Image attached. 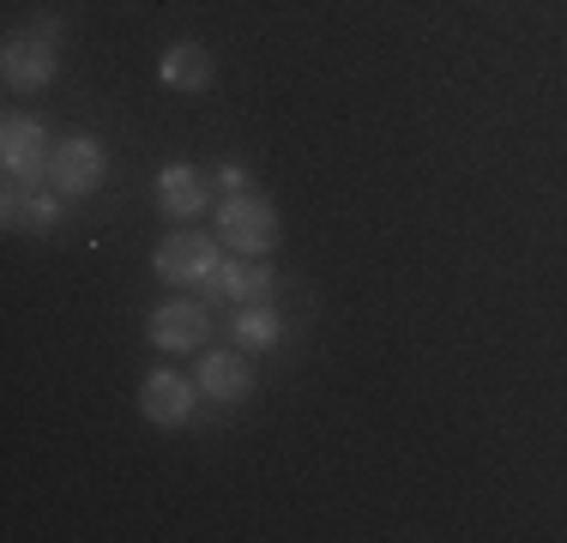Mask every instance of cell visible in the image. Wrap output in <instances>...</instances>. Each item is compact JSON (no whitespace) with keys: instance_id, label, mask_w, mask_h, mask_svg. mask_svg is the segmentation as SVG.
<instances>
[{"instance_id":"obj_1","label":"cell","mask_w":567,"mask_h":543,"mask_svg":"<svg viewBox=\"0 0 567 543\" xmlns=\"http://www.w3.org/2000/svg\"><path fill=\"white\" fill-rule=\"evenodd\" d=\"M218 229H224V242L236 254H254V260H266V254L278 248V212H272V199L266 194H229L224 199V212H218Z\"/></svg>"},{"instance_id":"obj_2","label":"cell","mask_w":567,"mask_h":543,"mask_svg":"<svg viewBox=\"0 0 567 543\" xmlns=\"http://www.w3.org/2000/svg\"><path fill=\"white\" fill-rule=\"evenodd\" d=\"M49 145L43 121L37 115H7L0 121V163H7V182H24V187H49Z\"/></svg>"},{"instance_id":"obj_3","label":"cell","mask_w":567,"mask_h":543,"mask_svg":"<svg viewBox=\"0 0 567 543\" xmlns=\"http://www.w3.org/2000/svg\"><path fill=\"white\" fill-rule=\"evenodd\" d=\"M103 145L91 140V133H79V140H61L55 145V157H49V194H61V199H85V194H97L103 187Z\"/></svg>"},{"instance_id":"obj_4","label":"cell","mask_w":567,"mask_h":543,"mask_svg":"<svg viewBox=\"0 0 567 543\" xmlns=\"http://www.w3.org/2000/svg\"><path fill=\"white\" fill-rule=\"evenodd\" d=\"M152 266L164 284H206L212 272H218V242L199 236V229H175V236L157 242Z\"/></svg>"},{"instance_id":"obj_5","label":"cell","mask_w":567,"mask_h":543,"mask_svg":"<svg viewBox=\"0 0 567 543\" xmlns=\"http://www.w3.org/2000/svg\"><path fill=\"white\" fill-rule=\"evenodd\" d=\"M194 404H199V380H182L175 369H152V375H145V387H140V411H145V423H157V429H182L187 417H194Z\"/></svg>"},{"instance_id":"obj_6","label":"cell","mask_w":567,"mask_h":543,"mask_svg":"<svg viewBox=\"0 0 567 543\" xmlns=\"http://www.w3.org/2000/svg\"><path fill=\"white\" fill-rule=\"evenodd\" d=\"M0 79H7V91H43L55 79V43H43V37H7Z\"/></svg>"},{"instance_id":"obj_7","label":"cell","mask_w":567,"mask_h":543,"mask_svg":"<svg viewBox=\"0 0 567 543\" xmlns=\"http://www.w3.org/2000/svg\"><path fill=\"white\" fill-rule=\"evenodd\" d=\"M206 332H212V320H206V308L199 303H164V308H152V345L157 350H169V357H187V350H199L206 345Z\"/></svg>"},{"instance_id":"obj_8","label":"cell","mask_w":567,"mask_h":543,"mask_svg":"<svg viewBox=\"0 0 567 543\" xmlns=\"http://www.w3.org/2000/svg\"><path fill=\"white\" fill-rule=\"evenodd\" d=\"M199 392L218 404H241L254 392V369H248V350H206L199 357Z\"/></svg>"},{"instance_id":"obj_9","label":"cell","mask_w":567,"mask_h":543,"mask_svg":"<svg viewBox=\"0 0 567 543\" xmlns=\"http://www.w3.org/2000/svg\"><path fill=\"white\" fill-rule=\"evenodd\" d=\"M157 206H164L169 217H199L212 206V187H206V175L194 170V163H169L164 175H157Z\"/></svg>"},{"instance_id":"obj_10","label":"cell","mask_w":567,"mask_h":543,"mask_svg":"<svg viewBox=\"0 0 567 543\" xmlns=\"http://www.w3.org/2000/svg\"><path fill=\"white\" fill-rule=\"evenodd\" d=\"M206 284L224 296V303L248 308V303H266V290H272V266L254 260V254H248V260H218V272H212Z\"/></svg>"},{"instance_id":"obj_11","label":"cell","mask_w":567,"mask_h":543,"mask_svg":"<svg viewBox=\"0 0 567 543\" xmlns=\"http://www.w3.org/2000/svg\"><path fill=\"white\" fill-rule=\"evenodd\" d=\"M0 212H7V229H55L61 194H43V187L7 182V194H0Z\"/></svg>"},{"instance_id":"obj_12","label":"cell","mask_w":567,"mask_h":543,"mask_svg":"<svg viewBox=\"0 0 567 543\" xmlns=\"http://www.w3.org/2000/svg\"><path fill=\"white\" fill-rule=\"evenodd\" d=\"M157 79L169 91H212V54L199 43H169L164 61H157Z\"/></svg>"},{"instance_id":"obj_13","label":"cell","mask_w":567,"mask_h":543,"mask_svg":"<svg viewBox=\"0 0 567 543\" xmlns=\"http://www.w3.org/2000/svg\"><path fill=\"white\" fill-rule=\"evenodd\" d=\"M236 345L241 350H272V345H284V315H278V308H266V303H248L236 315Z\"/></svg>"},{"instance_id":"obj_14","label":"cell","mask_w":567,"mask_h":543,"mask_svg":"<svg viewBox=\"0 0 567 543\" xmlns=\"http://www.w3.org/2000/svg\"><path fill=\"white\" fill-rule=\"evenodd\" d=\"M218 187H224V194H248V170H241V163H224Z\"/></svg>"},{"instance_id":"obj_15","label":"cell","mask_w":567,"mask_h":543,"mask_svg":"<svg viewBox=\"0 0 567 543\" xmlns=\"http://www.w3.org/2000/svg\"><path fill=\"white\" fill-rule=\"evenodd\" d=\"M31 37H43V43H61V19H55V12H43V19L31 24Z\"/></svg>"}]
</instances>
